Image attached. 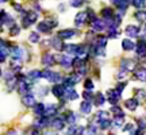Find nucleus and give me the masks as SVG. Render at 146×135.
<instances>
[{
  "label": "nucleus",
  "mask_w": 146,
  "mask_h": 135,
  "mask_svg": "<svg viewBox=\"0 0 146 135\" xmlns=\"http://www.w3.org/2000/svg\"><path fill=\"white\" fill-rule=\"evenodd\" d=\"M99 126L102 130H107V128H110V126H111V120L110 119L102 120V122H99Z\"/></svg>",
  "instance_id": "nucleus-41"
},
{
  "label": "nucleus",
  "mask_w": 146,
  "mask_h": 135,
  "mask_svg": "<svg viewBox=\"0 0 146 135\" xmlns=\"http://www.w3.org/2000/svg\"><path fill=\"white\" fill-rule=\"evenodd\" d=\"M122 1H123V0H111V3H112V4H115L116 7H118V5H119Z\"/></svg>",
  "instance_id": "nucleus-54"
},
{
  "label": "nucleus",
  "mask_w": 146,
  "mask_h": 135,
  "mask_svg": "<svg viewBox=\"0 0 146 135\" xmlns=\"http://www.w3.org/2000/svg\"><path fill=\"white\" fill-rule=\"evenodd\" d=\"M83 97H84L85 100H88V101H91V100H94L95 95L91 93V91H87V89H85V92L83 93Z\"/></svg>",
  "instance_id": "nucleus-43"
},
{
  "label": "nucleus",
  "mask_w": 146,
  "mask_h": 135,
  "mask_svg": "<svg viewBox=\"0 0 146 135\" xmlns=\"http://www.w3.org/2000/svg\"><path fill=\"white\" fill-rule=\"evenodd\" d=\"M19 31H21L19 26L14 24V26H11V28H10V35L11 36H15V35H18V34H19Z\"/></svg>",
  "instance_id": "nucleus-42"
},
{
  "label": "nucleus",
  "mask_w": 146,
  "mask_h": 135,
  "mask_svg": "<svg viewBox=\"0 0 146 135\" xmlns=\"http://www.w3.org/2000/svg\"><path fill=\"white\" fill-rule=\"evenodd\" d=\"M50 124V120H49V116H36V119L34 120V126L35 128H43L46 126Z\"/></svg>",
  "instance_id": "nucleus-6"
},
{
  "label": "nucleus",
  "mask_w": 146,
  "mask_h": 135,
  "mask_svg": "<svg viewBox=\"0 0 146 135\" xmlns=\"http://www.w3.org/2000/svg\"><path fill=\"white\" fill-rule=\"evenodd\" d=\"M76 72H77V74H80V76L83 77V76H85V74L88 73V68L85 66V65H83V66L80 68V69H77Z\"/></svg>",
  "instance_id": "nucleus-44"
},
{
  "label": "nucleus",
  "mask_w": 146,
  "mask_h": 135,
  "mask_svg": "<svg viewBox=\"0 0 146 135\" xmlns=\"http://www.w3.org/2000/svg\"><path fill=\"white\" fill-rule=\"evenodd\" d=\"M50 45H52V47L54 49V50H58V52L64 50V47H65L62 45V39H61L60 36H56V38L50 39Z\"/></svg>",
  "instance_id": "nucleus-13"
},
{
  "label": "nucleus",
  "mask_w": 146,
  "mask_h": 135,
  "mask_svg": "<svg viewBox=\"0 0 146 135\" xmlns=\"http://www.w3.org/2000/svg\"><path fill=\"white\" fill-rule=\"evenodd\" d=\"M138 105H139V100L135 99V97H131V99H127L125 101V107L129 111H135L138 108Z\"/></svg>",
  "instance_id": "nucleus-11"
},
{
  "label": "nucleus",
  "mask_w": 146,
  "mask_h": 135,
  "mask_svg": "<svg viewBox=\"0 0 146 135\" xmlns=\"http://www.w3.org/2000/svg\"><path fill=\"white\" fill-rule=\"evenodd\" d=\"M137 56L139 58H145L146 57V41L145 39H139L137 42Z\"/></svg>",
  "instance_id": "nucleus-5"
},
{
  "label": "nucleus",
  "mask_w": 146,
  "mask_h": 135,
  "mask_svg": "<svg viewBox=\"0 0 146 135\" xmlns=\"http://www.w3.org/2000/svg\"><path fill=\"white\" fill-rule=\"evenodd\" d=\"M96 127H95L94 124H89V126H87L85 128H84V131H83V134L81 135H96Z\"/></svg>",
  "instance_id": "nucleus-34"
},
{
  "label": "nucleus",
  "mask_w": 146,
  "mask_h": 135,
  "mask_svg": "<svg viewBox=\"0 0 146 135\" xmlns=\"http://www.w3.org/2000/svg\"><path fill=\"white\" fill-rule=\"evenodd\" d=\"M65 123H66V120L62 119V118H53L50 120V127H52L53 130L60 131L65 128Z\"/></svg>",
  "instance_id": "nucleus-2"
},
{
  "label": "nucleus",
  "mask_w": 146,
  "mask_h": 135,
  "mask_svg": "<svg viewBox=\"0 0 146 135\" xmlns=\"http://www.w3.org/2000/svg\"><path fill=\"white\" fill-rule=\"evenodd\" d=\"M138 128H141V130H146V119H143V118L138 119Z\"/></svg>",
  "instance_id": "nucleus-47"
},
{
  "label": "nucleus",
  "mask_w": 146,
  "mask_h": 135,
  "mask_svg": "<svg viewBox=\"0 0 146 135\" xmlns=\"http://www.w3.org/2000/svg\"><path fill=\"white\" fill-rule=\"evenodd\" d=\"M108 119V112L107 111H99L98 114L95 115V120L96 122H102V120Z\"/></svg>",
  "instance_id": "nucleus-35"
},
{
  "label": "nucleus",
  "mask_w": 146,
  "mask_h": 135,
  "mask_svg": "<svg viewBox=\"0 0 146 135\" xmlns=\"http://www.w3.org/2000/svg\"><path fill=\"white\" fill-rule=\"evenodd\" d=\"M60 65L65 69H69V68L73 66V60L69 56H61V61H60Z\"/></svg>",
  "instance_id": "nucleus-20"
},
{
  "label": "nucleus",
  "mask_w": 146,
  "mask_h": 135,
  "mask_svg": "<svg viewBox=\"0 0 146 135\" xmlns=\"http://www.w3.org/2000/svg\"><path fill=\"white\" fill-rule=\"evenodd\" d=\"M135 93H137V96H138L139 99L146 100V92L143 91V89H137V91H135Z\"/></svg>",
  "instance_id": "nucleus-45"
},
{
  "label": "nucleus",
  "mask_w": 146,
  "mask_h": 135,
  "mask_svg": "<svg viewBox=\"0 0 146 135\" xmlns=\"http://www.w3.org/2000/svg\"><path fill=\"white\" fill-rule=\"evenodd\" d=\"M106 22L104 21H100V19H96V21L92 23V31H103L106 28Z\"/></svg>",
  "instance_id": "nucleus-21"
},
{
  "label": "nucleus",
  "mask_w": 146,
  "mask_h": 135,
  "mask_svg": "<svg viewBox=\"0 0 146 135\" xmlns=\"http://www.w3.org/2000/svg\"><path fill=\"white\" fill-rule=\"evenodd\" d=\"M81 4H83V0H72L70 1L72 7H81Z\"/></svg>",
  "instance_id": "nucleus-51"
},
{
  "label": "nucleus",
  "mask_w": 146,
  "mask_h": 135,
  "mask_svg": "<svg viewBox=\"0 0 146 135\" xmlns=\"http://www.w3.org/2000/svg\"><path fill=\"white\" fill-rule=\"evenodd\" d=\"M38 31L42 32V34H49V32L52 31V27L49 26L46 22H41V23L38 24Z\"/></svg>",
  "instance_id": "nucleus-28"
},
{
  "label": "nucleus",
  "mask_w": 146,
  "mask_h": 135,
  "mask_svg": "<svg viewBox=\"0 0 146 135\" xmlns=\"http://www.w3.org/2000/svg\"><path fill=\"white\" fill-rule=\"evenodd\" d=\"M22 103L25 104L26 107H35L36 101H35V97H34L33 95L27 93V95H25V96L22 97Z\"/></svg>",
  "instance_id": "nucleus-12"
},
{
  "label": "nucleus",
  "mask_w": 146,
  "mask_h": 135,
  "mask_svg": "<svg viewBox=\"0 0 146 135\" xmlns=\"http://www.w3.org/2000/svg\"><path fill=\"white\" fill-rule=\"evenodd\" d=\"M127 73H129V70H126V69H122V70H120L119 73H118V76H116V77L119 78H125V77H127Z\"/></svg>",
  "instance_id": "nucleus-50"
},
{
  "label": "nucleus",
  "mask_w": 146,
  "mask_h": 135,
  "mask_svg": "<svg viewBox=\"0 0 146 135\" xmlns=\"http://www.w3.org/2000/svg\"><path fill=\"white\" fill-rule=\"evenodd\" d=\"M133 4L137 8H142V7H145V0H133Z\"/></svg>",
  "instance_id": "nucleus-49"
},
{
  "label": "nucleus",
  "mask_w": 146,
  "mask_h": 135,
  "mask_svg": "<svg viewBox=\"0 0 146 135\" xmlns=\"http://www.w3.org/2000/svg\"><path fill=\"white\" fill-rule=\"evenodd\" d=\"M54 73H56V72H52V70L46 69V70H42L41 77H42V78H45V80H47V81H50V83H52L53 77H54Z\"/></svg>",
  "instance_id": "nucleus-33"
},
{
  "label": "nucleus",
  "mask_w": 146,
  "mask_h": 135,
  "mask_svg": "<svg viewBox=\"0 0 146 135\" xmlns=\"http://www.w3.org/2000/svg\"><path fill=\"white\" fill-rule=\"evenodd\" d=\"M134 128V126L131 124V123H127V124H125V127H123V131H131Z\"/></svg>",
  "instance_id": "nucleus-52"
},
{
  "label": "nucleus",
  "mask_w": 146,
  "mask_h": 135,
  "mask_svg": "<svg viewBox=\"0 0 146 135\" xmlns=\"http://www.w3.org/2000/svg\"><path fill=\"white\" fill-rule=\"evenodd\" d=\"M120 96L122 95L119 92H116L115 89H110V91H107V93H106V97H107V100H108V103L111 105H116L120 99Z\"/></svg>",
  "instance_id": "nucleus-1"
},
{
  "label": "nucleus",
  "mask_w": 146,
  "mask_h": 135,
  "mask_svg": "<svg viewBox=\"0 0 146 135\" xmlns=\"http://www.w3.org/2000/svg\"><path fill=\"white\" fill-rule=\"evenodd\" d=\"M126 35L127 36H130V38H135V36L139 35V32H141V28L138 26H134V24H130V26H127L126 27Z\"/></svg>",
  "instance_id": "nucleus-8"
},
{
  "label": "nucleus",
  "mask_w": 146,
  "mask_h": 135,
  "mask_svg": "<svg viewBox=\"0 0 146 135\" xmlns=\"http://www.w3.org/2000/svg\"><path fill=\"white\" fill-rule=\"evenodd\" d=\"M39 34L38 32H30V35H29V41L31 42V43H38L39 42Z\"/></svg>",
  "instance_id": "nucleus-38"
},
{
  "label": "nucleus",
  "mask_w": 146,
  "mask_h": 135,
  "mask_svg": "<svg viewBox=\"0 0 146 135\" xmlns=\"http://www.w3.org/2000/svg\"><path fill=\"white\" fill-rule=\"evenodd\" d=\"M18 135H19V134H18Z\"/></svg>",
  "instance_id": "nucleus-57"
},
{
  "label": "nucleus",
  "mask_w": 146,
  "mask_h": 135,
  "mask_svg": "<svg viewBox=\"0 0 146 135\" xmlns=\"http://www.w3.org/2000/svg\"><path fill=\"white\" fill-rule=\"evenodd\" d=\"M35 21H36V14L33 12V11H30V12H27L26 15H25V18L22 19V23H23V27H29V26H31L33 23H35Z\"/></svg>",
  "instance_id": "nucleus-3"
},
{
  "label": "nucleus",
  "mask_w": 146,
  "mask_h": 135,
  "mask_svg": "<svg viewBox=\"0 0 146 135\" xmlns=\"http://www.w3.org/2000/svg\"><path fill=\"white\" fill-rule=\"evenodd\" d=\"M65 92H66V89H65L64 84H54V87L52 88V93L56 97H58V99H61L62 96H65Z\"/></svg>",
  "instance_id": "nucleus-4"
},
{
  "label": "nucleus",
  "mask_w": 146,
  "mask_h": 135,
  "mask_svg": "<svg viewBox=\"0 0 146 135\" xmlns=\"http://www.w3.org/2000/svg\"><path fill=\"white\" fill-rule=\"evenodd\" d=\"M10 54L14 60H22V57H23V49L19 47V46H14L12 49H11Z\"/></svg>",
  "instance_id": "nucleus-18"
},
{
  "label": "nucleus",
  "mask_w": 146,
  "mask_h": 135,
  "mask_svg": "<svg viewBox=\"0 0 146 135\" xmlns=\"http://www.w3.org/2000/svg\"><path fill=\"white\" fill-rule=\"evenodd\" d=\"M135 47H137V45L131 41V39H123V41H122V49H123L125 52H133Z\"/></svg>",
  "instance_id": "nucleus-17"
},
{
  "label": "nucleus",
  "mask_w": 146,
  "mask_h": 135,
  "mask_svg": "<svg viewBox=\"0 0 146 135\" xmlns=\"http://www.w3.org/2000/svg\"><path fill=\"white\" fill-rule=\"evenodd\" d=\"M74 34H76V31H74V30H72V28H65V30H61V31L58 32V36H60L62 41H65V39L72 38Z\"/></svg>",
  "instance_id": "nucleus-16"
},
{
  "label": "nucleus",
  "mask_w": 146,
  "mask_h": 135,
  "mask_svg": "<svg viewBox=\"0 0 146 135\" xmlns=\"http://www.w3.org/2000/svg\"><path fill=\"white\" fill-rule=\"evenodd\" d=\"M84 88L87 89V91H92V89L95 88V84H94V81H92L91 78H87V80L84 81Z\"/></svg>",
  "instance_id": "nucleus-39"
},
{
  "label": "nucleus",
  "mask_w": 146,
  "mask_h": 135,
  "mask_svg": "<svg viewBox=\"0 0 146 135\" xmlns=\"http://www.w3.org/2000/svg\"><path fill=\"white\" fill-rule=\"evenodd\" d=\"M135 78H138L139 81H146V68H137L135 72H134Z\"/></svg>",
  "instance_id": "nucleus-22"
},
{
  "label": "nucleus",
  "mask_w": 146,
  "mask_h": 135,
  "mask_svg": "<svg viewBox=\"0 0 146 135\" xmlns=\"http://www.w3.org/2000/svg\"><path fill=\"white\" fill-rule=\"evenodd\" d=\"M64 97H65L66 100L73 101V100H77L78 99V93L73 88H66V92H65V96H64Z\"/></svg>",
  "instance_id": "nucleus-24"
},
{
  "label": "nucleus",
  "mask_w": 146,
  "mask_h": 135,
  "mask_svg": "<svg viewBox=\"0 0 146 135\" xmlns=\"http://www.w3.org/2000/svg\"><path fill=\"white\" fill-rule=\"evenodd\" d=\"M126 85H127L126 83H120V84H118V85L115 87V91H116V92H119V93L122 95V92H123V89L126 88Z\"/></svg>",
  "instance_id": "nucleus-46"
},
{
  "label": "nucleus",
  "mask_w": 146,
  "mask_h": 135,
  "mask_svg": "<svg viewBox=\"0 0 146 135\" xmlns=\"http://www.w3.org/2000/svg\"><path fill=\"white\" fill-rule=\"evenodd\" d=\"M123 119H125V118H115V120H114V127L119 128L120 126L123 124Z\"/></svg>",
  "instance_id": "nucleus-48"
},
{
  "label": "nucleus",
  "mask_w": 146,
  "mask_h": 135,
  "mask_svg": "<svg viewBox=\"0 0 146 135\" xmlns=\"http://www.w3.org/2000/svg\"><path fill=\"white\" fill-rule=\"evenodd\" d=\"M143 134H145V130H141V128H138V130L131 132V135H143Z\"/></svg>",
  "instance_id": "nucleus-53"
},
{
  "label": "nucleus",
  "mask_w": 146,
  "mask_h": 135,
  "mask_svg": "<svg viewBox=\"0 0 146 135\" xmlns=\"http://www.w3.org/2000/svg\"><path fill=\"white\" fill-rule=\"evenodd\" d=\"M10 68L14 73L19 72V70L22 69V60H14V61L10 64Z\"/></svg>",
  "instance_id": "nucleus-30"
},
{
  "label": "nucleus",
  "mask_w": 146,
  "mask_h": 135,
  "mask_svg": "<svg viewBox=\"0 0 146 135\" xmlns=\"http://www.w3.org/2000/svg\"><path fill=\"white\" fill-rule=\"evenodd\" d=\"M107 45V38L106 36H98L95 41V46H106Z\"/></svg>",
  "instance_id": "nucleus-37"
},
{
  "label": "nucleus",
  "mask_w": 146,
  "mask_h": 135,
  "mask_svg": "<svg viewBox=\"0 0 146 135\" xmlns=\"http://www.w3.org/2000/svg\"><path fill=\"white\" fill-rule=\"evenodd\" d=\"M78 50H80V45L69 43V45H65V47H64V52L66 53V56H77Z\"/></svg>",
  "instance_id": "nucleus-10"
},
{
  "label": "nucleus",
  "mask_w": 146,
  "mask_h": 135,
  "mask_svg": "<svg viewBox=\"0 0 146 135\" xmlns=\"http://www.w3.org/2000/svg\"><path fill=\"white\" fill-rule=\"evenodd\" d=\"M134 66H135V64H134L133 60H126V58H123V60L120 61V68H122V69H126V70H129V72L133 70Z\"/></svg>",
  "instance_id": "nucleus-19"
},
{
  "label": "nucleus",
  "mask_w": 146,
  "mask_h": 135,
  "mask_svg": "<svg viewBox=\"0 0 146 135\" xmlns=\"http://www.w3.org/2000/svg\"><path fill=\"white\" fill-rule=\"evenodd\" d=\"M111 111H112L115 118H125V112H123V109L120 108L119 105H112Z\"/></svg>",
  "instance_id": "nucleus-31"
},
{
  "label": "nucleus",
  "mask_w": 146,
  "mask_h": 135,
  "mask_svg": "<svg viewBox=\"0 0 146 135\" xmlns=\"http://www.w3.org/2000/svg\"><path fill=\"white\" fill-rule=\"evenodd\" d=\"M92 111V103L88 100H84L83 103L80 104V112L84 115H89Z\"/></svg>",
  "instance_id": "nucleus-14"
},
{
  "label": "nucleus",
  "mask_w": 146,
  "mask_h": 135,
  "mask_svg": "<svg viewBox=\"0 0 146 135\" xmlns=\"http://www.w3.org/2000/svg\"><path fill=\"white\" fill-rule=\"evenodd\" d=\"M46 135H58V134H57V132H47Z\"/></svg>",
  "instance_id": "nucleus-56"
},
{
  "label": "nucleus",
  "mask_w": 146,
  "mask_h": 135,
  "mask_svg": "<svg viewBox=\"0 0 146 135\" xmlns=\"http://www.w3.org/2000/svg\"><path fill=\"white\" fill-rule=\"evenodd\" d=\"M18 91H19V93H29L30 92V85L29 83H26L25 80H21L19 83H18Z\"/></svg>",
  "instance_id": "nucleus-25"
},
{
  "label": "nucleus",
  "mask_w": 146,
  "mask_h": 135,
  "mask_svg": "<svg viewBox=\"0 0 146 135\" xmlns=\"http://www.w3.org/2000/svg\"><path fill=\"white\" fill-rule=\"evenodd\" d=\"M135 19L138 22H146V12L145 11H139V12H137Z\"/></svg>",
  "instance_id": "nucleus-40"
},
{
  "label": "nucleus",
  "mask_w": 146,
  "mask_h": 135,
  "mask_svg": "<svg viewBox=\"0 0 146 135\" xmlns=\"http://www.w3.org/2000/svg\"><path fill=\"white\" fill-rule=\"evenodd\" d=\"M31 135H41V132H39V128H34V130L31 131Z\"/></svg>",
  "instance_id": "nucleus-55"
},
{
  "label": "nucleus",
  "mask_w": 146,
  "mask_h": 135,
  "mask_svg": "<svg viewBox=\"0 0 146 135\" xmlns=\"http://www.w3.org/2000/svg\"><path fill=\"white\" fill-rule=\"evenodd\" d=\"M65 120H66V123L69 124H76V122H77V115L72 112V111H69L68 115L65 116Z\"/></svg>",
  "instance_id": "nucleus-32"
},
{
  "label": "nucleus",
  "mask_w": 146,
  "mask_h": 135,
  "mask_svg": "<svg viewBox=\"0 0 146 135\" xmlns=\"http://www.w3.org/2000/svg\"><path fill=\"white\" fill-rule=\"evenodd\" d=\"M87 21H88V12H78L74 18V24L77 27H81L85 24Z\"/></svg>",
  "instance_id": "nucleus-7"
},
{
  "label": "nucleus",
  "mask_w": 146,
  "mask_h": 135,
  "mask_svg": "<svg viewBox=\"0 0 146 135\" xmlns=\"http://www.w3.org/2000/svg\"><path fill=\"white\" fill-rule=\"evenodd\" d=\"M54 60H56V56L52 54V53H45L41 58V62L42 65H45V66H52L53 64H54Z\"/></svg>",
  "instance_id": "nucleus-9"
},
{
  "label": "nucleus",
  "mask_w": 146,
  "mask_h": 135,
  "mask_svg": "<svg viewBox=\"0 0 146 135\" xmlns=\"http://www.w3.org/2000/svg\"><path fill=\"white\" fill-rule=\"evenodd\" d=\"M84 131V127H78L77 124H70L66 130V135H81Z\"/></svg>",
  "instance_id": "nucleus-15"
},
{
  "label": "nucleus",
  "mask_w": 146,
  "mask_h": 135,
  "mask_svg": "<svg viewBox=\"0 0 146 135\" xmlns=\"http://www.w3.org/2000/svg\"><path fill=\"white\" fill-rule=\"evenodd\" d=\"M3 78H4L5 83H11V81H15V74H14V72L12 70H5V72H3Z\"/></svg>",
  "instance_id": "nucleus-29"
},
{
  "label": "nucleus",
  "mask_w": 146,
  "mask_h": 135,
  "mask_svg": "<svg viewBox=\"0 0 146 135\" xmlns=\"http://www.w3.org/2000/svg\"><path fill=\"white\" fill-rule=\"evenodd\" d=\"M45 112H46V104L36 103L35 107H34V114H35L36 116H43Z\"/></svg>",
  "instance_id": "nucleus-23"
},
{
  "label": "nucleus",
  "mask_w": 146,
  "mask_h": 135,
  "mask_svg": "<svg viewBox=\"0 0 146 135\" xmlns=\"http://www.w3.org/2000/svg\"><path fill=\"white\" fill-rule=\"evenodd\" d=\"M106 97L103 93H100V92H98V93L95 95V97H94V104L96 105V107H102L103 104L106 103Z\"/></svg>",
  "instance_id": "nucleus-26"
},
{
  "label": "nucleus",
  "mask_w": 146,
  "mask_h": 135,
  "mask_svg": "<svg viewBox=\"0 0 146 135\" xmlns=\"http://www.w3.org/2000/svg\"><path fill=\"white\" fill-rule=\"evenodd\" d=\"M42 72H39V70H30V72L27 73V77L30 78V80H36V78L41 77Z\"/></svg>",
  "instance_id": "nucleus-36"
},
{
  "label": "nucleus",
  "mask_w": 146,
  "mask_h": 135,
  "mask_svg": "<svg viewBox=\"0 0 146 135\" xmlns=\"http://www.w3.org/2000/svg\"><path fill=\"white\" fill-rule=\"evenodd\" d=\"M57 114V105L56 104H53V103H50V104H47L46 105V112H45V116H54V115Z\"/></svg>",
  "instance_id": "nucleus-27"
}]
</instances>
